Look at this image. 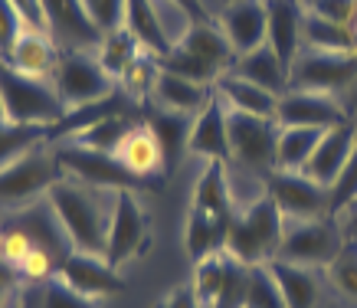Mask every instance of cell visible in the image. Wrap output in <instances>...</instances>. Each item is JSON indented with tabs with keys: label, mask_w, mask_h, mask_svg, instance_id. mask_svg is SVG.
I'll list each match as a JSON object with an SVG mask.
<instances>
[{
	"label": "cell",
	"mask_w": 357,
	"mask_h": 308,
	"mask_svg": "<svg viewBox=\"0 0 357 308\" xmlns=\"http://www.w3.org/2000/svg\"><path fill=\"white\" fill-rule=\"evenodd\" d=\"M112 200H115V190L89 187L73 177H59L46 190V203L56 213L69 246L92 256H105V246H109Z\"/></svg>",
	"instance_id": "1"
},
{
	"label": "cell",
	"mask_w": 357,
	"mask_h": 308,
	"mask_svg": "<svg viewBox=\"0 0 357 308\" xmlns=\"http://www.w3.org/2000/svg\"><path fill=\"white\" fill-rule=\"evenodd\" d=\"M233 63H236V53L217 23H190L174 40L171 53L161 59V66L167 72L194 79L200 86H217L233 69Z\"/></svg>",
	"instance_id": "2"
},
{
	"label": "cell",
	"mask_w": 357,
	"mask_h": 308,
	"mask_svg": "<svg viewBox=\"0 0 357 308\" xmlns=\"http://www.w3.org/2000/svg\"><path fill=\"white\" fill-rule=\"evenodd\" d=\"M282 233H285V217L275 207V200L262 194L252 203L236 210L227 233V253L236 256L243 265L269 263L279 253Z\"/></svg>",
	"instance_id": "3"
},
{
	"label": "cell",
	"mask_w": 357,
	"mask_h": 308,
	"mask_svg": "<svg viewBox=\"0 0 357 308\" xmlns=\"http://www.w3.org/2000/svg\"><path fill=\"white\" fill-rule=\"evenodd\" d=\"M0 105L3 118L17 125H56L66 115L53 82L23 76L7 59H0Z\"/></svg>",
	"instance_id": "4"
},
{
	"label": "cell",
	"mask_w": 357,
	"mask_h": 308,
	"mask_svg": "<svg viewBox=\"0 0 357 308\" xmlns=\"http://www.w3.org/2000/svg\"><path fill=\"white\" fill-rule=\"evenodd\" d=\"M63 177L53 144H40L23 157L0 167V210H20L46 197V190Z\"/></svg>",
	"instance_id": "5"
},
{
	"label": "cell",
	"mask_w": 357,
	"mask_h": 308,
	"mask_svg": "<svg viewBox=\"0 0 357 308\" xmlns=\"http://www.w3.org/2000/svg\"><path fill=\"white\" fill-rule=\"evenodd\" d=\"M148 249H151V217H148V210L141 207L138 190H115L105 259L115 269H121V265L135 263Z\"/></svg>",
	"instance_id": "6"
},
{
	"label": "cell",
	"mask_w": 357,
	"mask_h": 308,
	"mask_svg": "<svg viewBox=\"0 0 357 308\" xmlns=\"http://www.w3.org/2000/svg\"><path fill=\"white\" fill-rule=\"evenodd\" d=\"M53 88L59 102L66 105V111H69L79 109V105H89V102L109 99L119 88V82L98 66L96 56L82 53V49H63L53 72Z\"/></svg>",
	"instance_id": "7"
},
{
	"label": "cell",
	"mask_w": 357,
	"mask_h": 308,
	"mask_svg": "<svg viewBox=\"0 0 357 308\" xmlns=\"http://www.w3.org/2000/svg\"><path fill=\"white\" fill-rule=\"evenodd\" d=\"M56 157H59V167H63V177H73V180H82L89 187H102V190H141L148 187L144 180L125 171L119 164L115 154L105 151H92V148H82L76 141H56Z\"/></svg>",
	"instance_id": "8"
},
{
	"label": "cell",
	"mask_w": 357,
	"mask_h": 308,
	"mask_svg": "<svg viewBox=\"0 0 357 308\" xmlns=\"http://www.w3.org/2000/svg\"><path fill=\"white\" fill-rule=\"evenodd\" d=\"M344 240L335 230V217H318V220H285L279 253L275 259L298 265H331L341 253Z\"/></svg>",
	"instance_id": "9"
},
{
	"label": "cell",
	"mask_w": 357,
	"mask_h": 308,
	"mask_svg": "<svg viewBox=\"0 0 357 308\" xmlns=\"http://www.w3.org/2000/svg\"><path fill=\"white\" fill-rule=\"evenodd\" d=\"M249 265H243L227 249L194 263V292L204 308H243V286Z\"/></svg>",
	"instance_id": "10"
},
{
	"label": "cell",
	"mask_w": 357,
	"mask_h": 308,
	"mask_svg": "<svg viewBox=\"0 0 357 308\" xmlns=\"http://www.w3.org/2000/svg\"><path fill=\"white\" fill-rule=\"evenodd\" d=\"M227 132L233 161H239L249 171H272L275 167V138H279L275 118H259V115L227 109Z\"/></svg>",
	"instance_id": "11"
},
{
	"label": "cell",
	"mask_w": 357,
	"mask_h": 308,
	"mask_svg": "<svg viewBox=\"0 0 357 308\" xmlns=\"http://www.w3.org/2000/svg\"><path fill=\"white\" fill-rule=\"evenodd\" d=\"M266 194L275 200L285 220H318L328 217V187L305 171H266Z\"/></svg>",
	"instance_id": "12"
},
{
	"label": "cell",
	"mask_w": 357,
	"mask_h": 308,
	"mask_svg": "<svg viewBox=\"0 0 357 308\" xmlns=\"http://www.w3.org/2000/svg\"><path fill=\"white\" fill-rule=\"evenodd\" d=\"M357 82V49L351 53H314L302 49L289 69V88H314L337 95Z\"/></svg>",
	"instance_id": "13"
},
{
	"label": "cell",
	"mask_w": 357,
	"mask_h": 308,
	"mask_svg": "<svg viewBox=\"0 0 357 308\" xmlns=\"http://www.w3.org/2000/svg\"><path fill=\"white\" fill-rule=\"evenodd\" d=\"M275 125L279 128H337L347 125V111L341 102L328 92H314V88H289L279 95L275 105Z\"/></svg>",
	"instance_id": "14"
},
{
	"label": "cell",
	"mask_w": 357,
	"mask_h": 308,
	"mask_svg": "<svg viewBox=\"0 0 357 308\" xmlns=\"http://www.w3.org/2000/svg\"><path fill=\"white\" fill-rule=\"evenodd\" d=\"M56 279L66 282L69 288H76L79 295L96 298V302L98 298L119 295L121 288H125V275H121L105 256L79 253V249H73L63 263L56 265Z\"/></svg>",
	"instance_id": "15"
},
{
	"label": "cell",
	"mask_w": 357,
	"mask_h": 308,
	"mask_svg": "<svg viewBox=\"0 0 357 308\" xmlns=\"http://www.w3.org/2000/svg\"><path fill=\"white\" fill-rule=\"evenodd\" d=\"M46 23H50V36L66 49H98L102 43V30H98L92 17L86 13L82 0H43Z\"/></svg>",
	"instance_id": "16"
},
{
	"label": "cell",
	"mask_w": 357,
	"mask_h": 308,
	"mask_svg": "<svg viewBox=\"0 0 357 308\" xmlns=\"http://www.w3.org/2000/svg\"><path fill=\"white\" fill-rule=\"evenodd\" d=\"M217 26L223 30L236 56L259 49V46H266V33H269L266 0H233V3H227V10L220 13Z\"/></svg>",
	"instance_id": "17"
},
{
	"label": "cell",
	"mask_w": 357,
	"mask_h": 308,
	"mask_svg": "<svg viewBox=\"0 0 357 308\" xmlns=\"http://www.w3.org/2000/svg\"><path fill=\"white\" fill-rule=\"evenodd\" d=\"M115 157H119V164L125 171L144 180L151 190H161V180L167 174V167H164V154H161V144L154 141V134L148 132V125H141L135 121V128H131L121 144L115 148Z\"/></svg>",
	"instance_id": "18"
},
{
	"label": "cell",
	"mask_w": 357,
	"mask_h": 308,
	"mask_svg": "<svg viewBox=\"0 0 357 308\" xmlns=\"http://www.w3.org/2000/svg\"><path fill=\"white\" fill-rule=\"evenodd\" d=\"M187 154L204 157V161H229V132H227V105L213 88V99L204 105L200 115H194L190 125V141H187Z\"/></svg>",
	"instance_id": "19"
},
{
	"label": "cell",
	"mask_w": 357,
	"mask_h": 308,
	"mask_svg": "<svg viewBox=\"0 0 357 308\" xmlns=\"http://www.w3.org/2000/svg\"><path fill=\"white\" fill-rule=\"evenodd\" d=\"M141 125H148V132L154 134V141L161 144L164 167L174 171L187 154V141H190V125H194V118H190V115H181V111L161 109V105L151 102L148 109L141 111Z\"/></svg>",
	"instance_id": "20"
},
{
	"label": "cell",
	"mask_w": 357,
	"mask_h": 308,
	"mask_svg": "<svg viewBox=\"0 0 357 308\" xmlns=\"http://www.w3.org/2000/svg\"><path fill=\"white\" fill-rule=\"evenodd\" d=\"M354 148H357V132L351 128V125L328 128V132L321 134V141H318V148H314V154L308 157V164H305L302 171L312 177V180H318V184L331 187V184L337 180V174L344 171L347 157L354 154Z\"/></svg>",
	"instance_id": "21"
},
{
	"label": "cell",
	"mask_w": 357,
	"mask_h": 308,
	"mask_svg": "<svg viewBox=\"0 0 357 308\" xmlns=\"http://www.w3.org/2000/svg\"><path fill=\"white\" fill-rule=\"evenodd\" d=\"M266 13H269L266 43L275 49V56L285 66L292 69V63L302 53V0H266Z\"/></svg>",
	"instance_id": "22"
},
{
	"label": "cell",
	"mask_w": 357,
	"mask_h": 308,
	"mask_svg": "<svg viewBox=\"0 0 357 308\" xmlns=\"http://www.w3.org/2000/svg\"><path fill=\"white\" fill-rule=\"evenodd\" d=\"M135 40L141 43V49H148L154 56H167L171 53V30L164 23V13H161V3L158 0H128L125 3V23H121Z\"/></svg>",
	"instance_id": "23"
},
{
	"label": "cell",
	"mask_w": 357,
	"mask_h": 308,
	"mask_svg": "<svg viewBox=\"0 0 357 308\" xmlns=\"http://www.w3.org/2000/svg\"><path fill=\"white\" fill-rule=\"evenodd\" d=\"M190 207L233 223L239 203L233 197V190H229L227 161H204V171H200V177H197V184H194V194H190Z\"/></svg>",
	"instance_id": "24"
},
{
	"label": "cell",
	"mask_w": 357,
	"mask_h": 308,
	"mask_svg": "<svg viewBox=\"0 0 357 308\" xmlns=\"http://www.w3.org/2000/svg\"><path fill=\"white\" fill-rule=\"evenodd\" d=\"M17 72L33 79H46L53 82L56 63H59V49H56V40L50 33H40V30H23V36L13 46L10 59H7Z\"/></svg>",
	"instance_id": "25"
},
{
	"label": "cell",
	"mask_w": 357,
	"mask_h": 308,
	"mask_svg": "<svg viewBox=\"0 0 357 308\" xmlns=\"http://www.w3.org/2000/svg\"><path fill=\"white\" fill-rule=\"evenodd\" d=\"M154 105L161 109H171V111H181V115H200L204 105L213 99V88L210 86H200L194 79H184L177 72H167L164 69L161 79H158V88H154Z\"/></svg>",
	"instance_id": "26"
},
{
	"label": "cell",
	"mask_w": 357,
	"mask_h": 308,
	"mask_svg": "<svg viewBox=\"0 0 357 308\" xmlns=\"http://www.w3.org/2000/svg\"><path fill=\"white\" fill-rule=\"evenodd\" d=\"M213 88H217L220 99L227 102V109L246 111V115H259V118H275L279 95L269 92V88L256 86V82H249V79L236 76V72H227Z\"/></svg>",
	"instance_id": "27"
},
{
	"label": "cell",
	"mask_w": 357,
	"mask_h": 308,
	"mask_svg": "<svg viewBox=\"0 0 357 308\" xmlns=\"http://www.w3.org/2000/svg\"><path fill=\"white\" fill-rule=\"evenodd\" d=\"M227 233H229L227 220H220L213 213H204V210H197V207L187 210L184 246H187V256H190L194 263L220 253V249H227Z\"/></svg>",
	"instance_id": "28"
},
{
	"label": "cell",
	"mask_w": 357,
	"mask_h": 308,
	"mask_svg": "<svg viewBox=\"0 0 357 308\" xmlns=\"http://www.w3.org/2000/svg\"><path fill=\"white\" fill-rule=\"evenodd\" d=\"M229 72H236V76L249 79V82H256V86L269 88L275 95L289 92V66L275 56V49H272L269 43L259 46V49H252V53L236 56V63H233Z\"/></svg>",
	"instance_id": "29"
},
{
	"label": "cell",
	"mask_w": 357,
	"mask_h": 308,
	"mask_svg": "<svg viewBox=\"0 0 357 308\" xmlns=\"http://www.w3.org/2000/svg\"><path fill=\"white\" fill-rule=\"evenodd\" d=\"M269 269L279 282L285 305L289 308H318V272L312 265H298V263H285V259H269Z\"/></svg>",
	"instance_id": "30"
},
{
	"label": "cell",
	"mask_w": 357,
	"mask_h": 308,
	"mask_svg": "<svg viewBox=\"0 0 357 308\" xmlns=\"http://www.w3.org/2000/svg\"><path fill=\"white\" fill-rule=\"evenodd\" d=\"M302 46L314 53H351L357 49V36L351 26L335 20H325L318 13H302Z\"/></svg>",
	"instance_id": "31"
},
{
	"label": "cell",
	"mask_w": 357,
	"mask_h": 308,
	"mask_svg": "<svg viewBox=\"0 0 357 308\" xmlns=\"http://www.w3.org/2000/svg\"><path fill=\"white\" fill-rule=\"evenodd\" d=\"M20 308H98V302L79 295L76 288H69L53 275L46 282H23Z\"/></svg>",
	"instance_id": "32"
},
{
	"label": "cell",
	"mask_w": 357,
	"mask_h": 308,
	"mask_svg": "<svg viewBox=\"0 0 357 308\" xmlns=\"http://www.w3.org/2000/svg\"><path fill=\"white\" fill-rule=\"evenodd\" d=\"M321 128H279L275 138V167L279 171H302L321 141Z\"/></svg>",
	"instance_id": "33"
},
{
	"label": "cell",
	"mask_w": 357,
	"mask_h": 308,
	"mask_svg": "<svg viewBox=\"0 0 357 308\" xmlns=\"http://www.w3.org/2000/svg\"><path fill=\"white\" fill-rule=\"evenodd\" d=\"M164 66H161V56L148 53V49H138V56L131 59L125 72L119 76V88L128 95V99L141 102V99H151L154 88H158V79H161Z\"/></svg>",
	"instance_id": "34"
},
{
	"label": "cell",
	"mask_w": 357,
	"mask_h": 308,
	"mask_svg": "<svg viewBox=\"0 0 357 308\" xmlns=\"http://www.w3.org/2000/svg\"><path fill=\"white\" fill-rule=\"evenodd\" d=\"M40 144H50V125H17L0 118V167H7Z\"/></svg>",
	"instance_id": "35"
},
{
	"label": "cell",
	"mask_w": 357,
	"mask_h": 308,
	"mask_svg": "<svg viewBox=\"0 0 357 308\" xmlns=\"http://www.w3.org/2000/svg\"><path fill=\"white\" fill-rule=\"evenodd\" d=\"M138 49H141L138 40H135L125 26H119V30H112V33L102 36V43H98V49H96V59H98V66L119 82V76L125 72V66H128L131 59L138 56Z\"/></svg>",
	"instance_id": "36"
},
{
	"label": "cell",
	"mask_w": 357,
	"mask_h": 308,
	"mask_svg": "<svg viewBox=\"0 0 357 308\" xmlns=\"http://www.w3.org/2000/svg\"><path fill=\"white\" fill-rule=\"evenodd\" d=\"M243 308H289L269 263L249 265L246 286H243Z\"/></svg>",
	"instance_id": "37"
},
{
	"label": "cell",
	"mask_w": 357,
	"mask_h": 308,
	"mask_svg": "<svg viewBox=\"0 0 357 308\" xmlns=\"http://www.w3.org/2000/svg\"><path fill=\"white\" fill-rule=\"evenodd\" d=\"M135 128V118L131 115H112V118L98 121L86 132H79L76 138H69V141L82 144V148H92V151H105V154H115V148L121 144V138Z\"/></svg>",
	"instance_id": "38"
},
{
	"label": "cell",
	"mask_w": 357,
	"mask_h": 308,
	"mask_svg": "<svg viewBox=\"0 0 357 308\" xmlns=\"http://www.w3.org/2000/svg\"><path fill=\"white\" fill-rule=\"evenodd\" d=\"M328 279L344 298L357 302V246L351 240H344L341 253L335 256V263L328 265Z\"/></svg>",
	"instance_id": "39"
},
{
	"label": "cell",
	"mask_w": 357,
	"mask_h": 308,
	"mask_svg": "<svg viewBox=\"0 0 357 308\" xmlns=\"http://www.w3.org/2000/svg\"><path fill=\"white\" fill-rule=\"evenodd\" d=\"M347 207H357V148L347 157V164L337 174V180L328 187V217H337Z\"/></svg>",
	"instance_id": "40"
},
{
	"label": "cell",
	"mask_w": 357,
	"mask_h": 308,
	"mask_svg": "<svg viewBox=\"0 0 357 308\" xmlns=\"http://www.w3.org/2000/svg\"><path fill=\"white\" fill-rule=\"evenodd\" d=\"M125 3L128 0H82L86 13L92 17V23L102 33H112V30H119L125 23Z\"/></svg>",
	"instance_id": "41"
},
{
	"label": "cell",
	"mask_w": 357,
	"mask_h": 308,
	"mask_svg": "<svg viewBox=\"0 0 357 308\" xmlns=\"http://www.w3.org/2000/svg\"><path fill=\"white\" fill-rule=\"evenodd\" d=\"M23 30H26V23L17 13V7L10 0H0V59H10L13 46L23 36Z\"/></svg>",
	"instance_id": "42"
},
{
	"label": "cell",
	"mask_w": 357,
	"mask_h": 308,
	"mask_svg": "<svg viewBox=\"0 0 357 308\" xmlns=\"http://www.w3.org/2000/svg\"><path fill=\"white\" fill-rule=\"evenodd\" d=\"M305 10L318 13L325 20H335V23H344L351 26L354 23V10H357V0H302Z\"/></svg>",
	"instance_id": "43"
},
{
	"label": "cell",
	"mask_w": 357,
	"mask_h": 308,
	"mask_svg": "<svg viewBox=\"0 0 357 308\" xmlns=\"http://www.w3.org/2000/svg\"><path fill=\"white\" fill-rule=\"evenodd\" d=\"M154 308H204V305H200V298L194 292V282H181L171 292H164Z\"/></svg>",
	"instance_id": "44"
},
{
	"label": "cell",
	"mask_w": 357,
	"mask_h": 308,
	"mask_svg": "<svg viewBox=\"0 0 357 308\" xmlns=\"http://www.w3.org/2000/svg\"><path fill=\"white\" fill-rule=\"evenodd\" d=\"M17 13L23 17L26 30H40V33H50V23H46V10H43V0H10Z\"/></svg>",
	"instance_id": "45"
},
{
	"label": "cell",
	"mask_w": 357,
	"mask_h": 308,
	"mask_svg": "<svg viewBox=\"0 0 357 308\" xmlns=\"http://www.w3.org/2000/svg\"><path fill=\"white\" fill-rule=\"evenodd\" d=\"M20 282H23L20 272H17L10 263L0 259V308H7V302L20 292Z\"/></svg>",
	"instance_id": "46"
},
{
	"label": "cell",
	"mask_w": 357,
	"mask_h": 308,
	"mask_svg": "<svg viewBox=\"0 0 357 308\" xmlns=\"http://www.w3.org/2000/svg\"><path fill=\"white\" fill-rule=\"evenodd\" d=\"M167 3H174V7L184 13L190 23H213L210 10L204 7V0H167Z\"/></svg>",
	"instance_id": "47"
},
{
	"label": "cell",
	"mask_w": 357,
	"mask_h": 308,
	"mask_svg": "<svg viewBox=\"0 0 357 308\" xmlns=\"http://www.w3.org/2000/svg\"><path fill=\"white\" fill-rule=\"evenodd\" d=\"M347 240H351V242H354V246H357V213H354V217H351V236H347Z\"/></svg>",
	"instance_id": "48"
},
{
	"label": "cell",
	"mask_w": 357,
	"mask_h": 308,
	"mask_svg": "<svg viewBox=\"0 0 357 308\" xmlns=\"http://www.w3.org/2000/svg\"><path fill=\"white\" fill-rule=\"evenodd\" d=\"M351 30H354V36H357V10H354V23H351Z\"/></svg>",
	"instance_id": "49"
},
{
	"label": "cell",
	"mask_w": 357,
	"mask_h": 308,
	"mask_svg": "<svg viewBox=\"0 0 357 308\" xmlns=\"http://www.w3.org/2000/svg\"><path fill=\"white\" fill-rule=\"evenodd\" d=\"M0 118H3V105H0Z\"/></svg>",
	"instance_id": "50"
},
{
	"label": "cell",
	"mask_w": 357,
	"mask_h": 308,
	"mask_svg": "<svg viewBox=\"0 0 357 308\" xmlns=\"http://www.w3.org/2000/svg\"><path fill=\"white\" fill-rule=\"evenodd\" d=\"M227 3H233V0H227Z\"/></svg>",
	"instance_id": "51"
}]
</instances>
